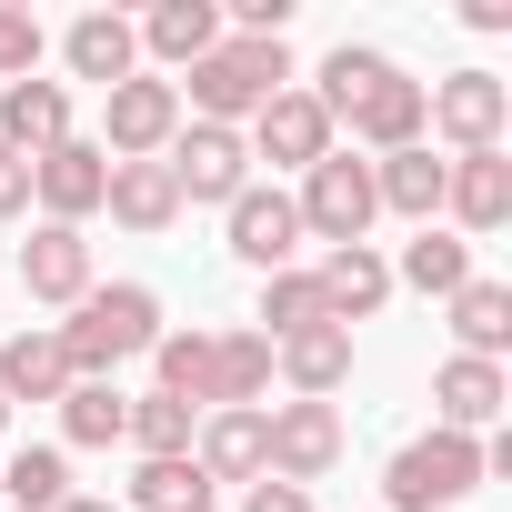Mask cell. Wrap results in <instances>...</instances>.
I'll return each mask as SVG.
<instances>
[{
  "instance_id": "1",
  "label": "cell",
  "mask_w": 512,
  "mask_h": 512,
  "mask_svg": "<svg viewBox=\"0 0 512 512\" xmlns=\"http://www.w3.org/2000/svg\"><path fill=\"white\" fill-rule=\"evenodd\" d=\"M61 332V352H71V372L81 382H111L131 352H151L171 322H161V292L151 282H91L81 302H71V322H51Z\"/></svg>"
},
{
  "instance_id": "2",
  "label": "cell",
  "mask_w": 512,
  "mask_h": 512,
  "mask_svg": "<svg viewBox=\"0 0 512 512\" xmlns=\"http://www.w3.org/2000/svg\"><path fill=\"white\" fill-rule=\"evenodd\" d=\"M171 91L191 101V121L241 131V121L262 111L272 91H292V51H282V41H221V51H201V61H191Z\"/></svg>"
},
{
  "instance_id": "3",
  "label": "cell",
  "mask_w": 512,
  "mask_h": 512,
  "mask_svg": "<svg viewBox=\"0 0 512 512\" xmlns=\"http://www.w3.org/2000/svg\"><path fill=\"white\" fill-rule=\"evenodd\" d=\"M492 472H482V442L472 432H422V442H402L392 462H382V512H452V502H472Z\"/></svg>"
},
{
  "instance_id": "4",
  "label": "cell",
  "mask_w": 512,
  "mask_h": 512,
  "mask_svg": "<svg viewBox=\"0 0 512 512\" xmlns=\"http://www.w3.org/2000/svg\"><path fill=\"white\" fill-rule=\"evenodd\" d=\"M292 211H302V241H322V251H342V241H372V221H382V201H372V161H352V151L332 141V151L302 171Z\"/></svg>"
},
{
  "instance_id": "5",
  "label": "cell",
  "mask_w": 512,
  "mask_h": 512,
  "mask_svg": "<svg viewBox=\"0 0 512 512\" xmlns=\"http://www.w3.org/2000/svg\"><path fill=\"white\" fill-rule=\"evenodd\" d=\"M422 131H442L452 151H502V131H512V81H502V71L422 81Z\"/></svg>"
},
{
  "instance_id": "6",
  "label": "cell",
  "mask_w": 512,
  "mask_h": 512,
  "mask_svg": "<svg viewBox=\"0 0 512 512\" xmlns=\"http://www.w3.org/2000/svg\"><path fill=\"white\" fill-rule=\"evenodd\" d=\"M332 462H342V412L332 402H272L262 412V482L312 492Z\"/></svg>"
},
{
  "instance_id": "7",
  "label": "cell",
  "mask_w": 512,
  "mask_h": 512,
  "mask_svg": "<svg viewBox=\"0 0 512 512\" xmlns=\"http://www.w3.org/2000/svg\"><path fill=\"white\" fill-rule=\"evenodd\" d=\"M161 171H171L181 211H191V201H221V211H231V201L251 191V141H241V131H221V121H191V131H171Z\"/></svg>"
},
{
  "instance_id": "8",
  "label": "cell",
  "mask_w": 512,
  "mask_h": 512,
  "mask_svg": "<svg viewBox=\"0 0 512 512\" xmlns=\"http://www.w3.org/2000/svg\"><path fill=\"white\" fill-rule=\"evenodd\" d=\"M171 131H181V91L171 81L131 71L121 91H101V161H161Z\"/></svg>"
},
{
  "instance_id": "9",
  "label": "cell",
  "mask_w": 512,
  "mask_h": 512,
  "mask_svg": "<svg viewBox=\"0 0 512 512\" xmlns=\"http://www.w3.org/2000/svg\"><path fill=\"white\" fill-rule=\"evenodd\" d=\"M221 221H231V251H241V262L262 272V282H272V272H302V211H292V191L251 181Z\"/></svg>"
},
{
  "instance_id": "10",
  "label": "cell",
  "mask_w": 512,
  "mask_h": 512,
  "mask_svg": "<svg viewBox=\"0 0 512 512\" xmlns=\"http://www.w3.org/2000/svg\"><path fill=\"white\" fill-rule=\"evenodd\" d=\"M442 211H452L462 241L502 231V221H512V151H452V161H442Z\"/></svg>"
},
{
  "instance_id": "11",
  "label": "cell",
  "mask_w": 512,
  "mask_h": 512,
  "mask_svg": "<svg viewBox=\"0 0 512 512\" xmlns=\"http://www.w3.org/2000/svg\"><path fill=\"white\" fill-rule=\"evenodd\" d=\"M241 141H251V161H282V171H312V161L332 151V121H322V101H312V91H272L262 111L241 121Z\"/></svg>"
},
{
  "instance_id": "12",
  "label": "cell",
  "mask_w": 512,
  "mask_h": 512,
  "mask_svg": "<svg viewBox=\"0 0 512 512\" xmlns=\"http://www.w3.org/2000/svg\"><path fill=\"white\" fill-rule=\"evenodd\" d=\"M101 191H111V161H101V141H61V151H41L31 161V201H41V221H91L101 211Z\"/></svg>"
},
{
  "instance_id": "13",
  "label": "cell",
  "mask_w": 512,
  "mask_h": 512,
  "mask_svg": "<svg viewBox=\"0 0 512 512\" xmlns=\"http://www.w3.org/2000/svg\"><path fill=\"white\" fill-rule=\"evenodd\" d=\"M502 402H512V372L502 362H472V352H452L442 372H432V412H442V432H492L502 422Z\"/></svg>"
},
{
  "instance_id": "14",
  "label": "cell",
  "mask_w": 512,
  "mask_h": 512,
  "mask_svg": "<svg viewBox=\"0 0 512 512\" xmlns=\"http://www.w3.org/2000/svg\"><path fill=\"white\" fill-rule=\"evenodd\" d=\"M312 282H322V312L352 332V322H372L382 302H392V262H382V251L372 241H342V251H322V262H312Z\"/></svg>"
},
{
  "instance_id": "15",
  "label": "cell",
  "mask_w": 512,
  "mask_h": 512,
  "mask_svg": "<svg viewBox=\"0 0 512 512\" xmlns=\"http://www.w3.org/2000/svg\"><path fill=\"white\" fill-rule=\"evenodd\" d=\"M21 292H31V302H61V312L91 292V241H81L71 221H41V231L21 241Z\"/></svg>"
},
{
  "instance_id": "16",
  "label": "cell",
  "mask_w": 512,
  "mask_h": 512,
  "mask_svg": "<svg viewBox=\"0 0 512 512\" xmlns=\"http://www.w3.org/2000/svg\"><path fill=\"white\" fill-rule=\"evenodd\" d=\"M61 141H71V91L61 81H0V151L41 161Z\"/></svg>"
},
{
  "instance_id": "17",
  "label": "cell",
  "mask_w": 512,
  "mask_h": 512,
  "mask_svg": "<svg viewBox=\"0 0 512 512\" xmlns=\"http://www.w3.org/2000/svg\"><path fill=\"white\" fill-rule=\"evenodd\" d=\"M61 61H71V81H101V91H121V81L141 71V31H131L121 11H81V21L61 31Z\"/></svg>"
},
{
  "instance_id": "18",
  "label": "cell",
  "mask_w": 512,
  "mask_h": 512,
  "mask_svg": "<svg viewBox=\"0 0 512 512\" xmlns=\"http://www.w3.org/2000/svg\"><path fill=\"white\" fill-rule=\"evenodd\" d=\"M272 372L292 382V402H332V392L352 382V332H342V322H312V332L272 342Z\"/></svg>"
},
{
  "instance_id": "19",
  "label": "cell",
  "mask_w": 512,
  "mask_h": 512,
  "mask_svg": "<svg viewBox=\"0 0 512 512\" xmlns=\"http://www.w3.org/2000/svg\"><path fill=\"white\" fill-rule=\"evenodd\" d=\"M71 382H81V372H71V352H61L51 322H31V332L0 342V402H61Z\"/></svg>"
},
{
  "instance_id": "20",
  "label": "cell",
  "mask_w": 512,
  "mask_h": 512,
  "mask_svg": "<svg viewBox=\"0 0 512 512\" xmlns=\"http://www.w3.org/2000/svg\"><path fill=\"white\" fill-rule=\"evenodd\" d=\"M191 462H201V482L221 492V482H262V412H201V432H191Z\"/></svg>"
},
{
  "instance_id": "21",
  "label": "cell",
  "mask_w": 512,
  "mask_h": 512,
  "mask_svg": "<svg viewBox=\"0 0 512 512\" xmlns=\"http://www.w3.org/2000/svg\"><path fill=\"white\" fill-rule=\"evenodd\" d=\"M352 141H362L372 161L412 151V141H422V81H402V71H392V81H372V91L352 101Z\"/></svg>"
},
{
  "instance_id": "22",
  "label": "cell",
  "mask_w": 512,
  "mask_h": 512,
  "mask_svg": "<svg viewBox=\"0 0 512 512\" xmlns=\"http://www.w3.org/2000/svg\"><path fill=\"white\" fill-rule=\"evenodd\" d=\"M262 392H272V342L211 332V412H262Z\"/></svg>"
},
{
  "instance_id": "23",
  "label": "cell",
  "mask_w": 512,
  "mask_h": 512,
  "mask_svg": "<svg viewBox=\"0 0 512 512\" xmlns=\"http://www.w3.org/2000/svg\"><path fill=\"white\" fill-rule=\"evenodd\" d=\"M131 31H141V51H151L161 71H191L201 51H221V11H211V0H161V11L131 21Z\"/></svg>"
},
{
  "instance_id": "24",
  "label": "cell",
  "mask_w": 512,
  "mask_h": 512,
  "mask_svg": "<svg viewBox=\"0 0 512 512\" xmlns=\"http://www.w3.org/2000/svg\"><path fill=\"white\" fill-rule=\"evenodd\" d=\"M101 211H111L121 231H171V221H181V191H171V171H161V161H111Z\"/></svg>"
},
{
  "instance_id": "25",
  "label": "cell",
  "mask_w": 512,
  "mask_h": 512,
  "mask_svg": "<svg viewBox=\"0 0 512 512\" xmlns=\"http://www.w3.org/2000/svg\"><path fill=\"white\" fill-rule=\"evenodd\" d=\"M402 282H412V292H432V302H452V292L472 282V241H462V231H432V221H422V231L402 241V262H392V292H402Z\"/></svg>"
},
{
  "instance_id": "26",
  "label": "cell",
  "mask_w": 512,
  "mask_h": 512,
  "mask_svg": "<svg viewBox=\"0 0 512 512\" xmlns=\"http://www.w3.org/2000/svg\"><path fill=\"white\" fill-rule=\"evenodd\" d=\"M71 502V452L61 442H21L0 462V512H61Z\"/></svg>"
},
{
  "instance_id": "27",
  "label": "cell",
  "mask_w": 512,
  "mask_h": 512,
  "mask_svg": "<svg viewBox=\"0 0 512 512\" xmlns=\"http://www.w3.org/2000/svg\"><path fill=\"white\" fill-rule=\"evenodd\" d=\"M372 201L382 211H402L412 231L442 211V161H432V141H412V151H392V161H372Z\"/></svg>"
},
{
  "instance_id": "28",
  "label": "cell",
  "mask_w": 512,
  "mask_h": 512,
  "mask_svg": "<svg viewBox=\"0 0 512 512\" xmlns=\"http://www.w3.org/2000/svg\"><path fill=\"white\" fill-rule=\"evenodd\" d=\"M452 342H462L472 362H502V352H512V282H482V272H472V282L452 292Z\"/></svg>"
},
{
  "instance_id": "29",
  "label": "cell",
  "mask_w": 512,
  "mask_h": 512,
  "mask_svg": "<svg viewBox=\"0 0 512 512\" xmlns=\"http://www.w3.org/2000/svg\"><path fill=\"white\" fill-rule=\"evenodd\" d=\"M121 422H131V392H121V382H71V392H61V442H71V452H111Z\"/></svg>"
},
{
  "instance_id": "30",
  "label": "cell",
  "mask_w": 512,
  "mask_h": 512,
  "mask_svg": "<svg viewBox=\"0 0 512 512\" xmlns=\"http://www.w3.org/2000/svg\"><path fill=\"white\" fill-rule=\"evenodd\" d=\"M191 432H201V412H191V402H171V392L131 402V422H121V442H131L141 462H181V452H191Z\"/></svg>"
},
{
  "instance_id": "31",
  "label": "cell",
  "mask_w": 512,
  "mask_h": 512,
  "mask_svg": "<svg viewBox=\"0 0 512 512\" xmlns=\"http://www.w3.org/2000/svg\"><path fill=\"white\" fill-rule=\"evenodd\" d=\"M251 322H262V342H292V332H312V322H332V312H322V282H312V272H272Z\"/></svg>"
},
{
  "instance_id": "32",
  "label": "cell",
  "mask_w": 512,
  "mask_h": 512,
  "mask_svg": "<svg viewBox=\"0 0 512 512\" xmlns=\"http://www.w3.org/2000/svg\"><path fill=\"white\" fill-rule=\"evenodd\" d=\"M372 81H392V61H382L372 41H342V51L322 61V91H312V101H322V121H352V101H362Z\"/></svg>"
},
{
  "instance_id": "33",
  "label": "cell",
  "mask_w": 512,
  "mask_h": 512,
  "mask_svg": "<svg viewBox=\"0 0 512 512\" xmlns=\"http://www.w3.org/2000/svg\"><path fill=\"white\" fill-rule=\"evenodd\" d=\"M151 362H161V392H171V402L211 412V332H161Z\"/></svg>"
},
{
  "instance_id": "34",
  "label": "cell",
  "mask_w": 512,
  "mask_h": 512,
  "mask_svg": "<svg viewBox=\"0 0 512 512\" xmlns=\"http://www.w3.org/2000/svg\"><path fill=\"white\" fill-rule=\"evenodd\" d=\"M191 502H211V482H201V462L181 452V462H141L121 512H191Z\"/></svg>"
},
{
  "instance_id": "35",
  "label": "cell",
  "mask_w": 512,
  "mask_h": 512,
  "mask_svg": "<svg viewBox=\"0 0 512 512\" xmlns=\"http://www.w3.org/2000/svg\"><path fill=\"white\" fill-rule=\"evenodd\" d=\"M41 21L31 11H0V81H41Z\"/></svg>"
},
{
  "instance_id": "36",
  "label": "cell",
  "mask_w": 512,
  "mask_h": 512,
  "mask_svg": "<svg viewBox=\"0 0 512 512\" xmlns=\"http://www.w3.org/2000/svg\"><path fill=\"white\" fill-rule=\"evenodd\" d=\"M21 211H31V161L0 151V221H21Z\"/></svg>"
},
{
  "instance_id": "37",
  "label": "cell",
  "mask_w": 512,
  "mask_h": 512,
  "mask_svg": "<svg viewBox=\"0 0 512 512\" xmlns=\"http://www.w3.org/2000/svg\"><path fill=\"white\" fill-rule=\"evenodd\" d=\"M241 512H312V492H292V482H251Z\"/></svg>"
},
{
  "instance_id": "38",
  "label": "cell",
  "mask_w": 512,
  "mask_h": 512,
  "mask_svg": "<svg viewBox=\"0 0 512 512\" xmlns=\"http://www.w3.org/2000/svg\"><path fill=\"white\" fill-rule=\"evenodd\" d=\"M61 512H121V502H101V492H71V502H61Z\"/></svg>"
},
{
  "instance_id": "39",
  "label": "cell",
  "mask_w": 512,
  "mask_h": 512,
  "mask_svg": "<svg viewBox=\"0 0 512 512\" xmlns=\"http://www.w3.org/2000/svg\"><path fill=\"white\" fill-rule=\"evenodd\" d=\"M0 432H11V402H0Z\"/></svg>"
},
{
  "instance_id": "40",
  "label": "cell",
  "mask_w": 512,
  "mask_h": 512,
  "mask_svg": "<svg viewBox=\"0 0 512 512\" xmlns=\"http://www.w3.org/2000/svg\"><path fill=\"white\" fill-rule=\"evenodd\" d=\"M191 512H221V502H191Z\"/></svg>"
}]
</instances>
